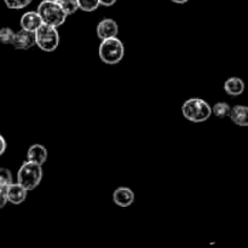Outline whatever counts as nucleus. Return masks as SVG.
I'll use <instances>...</instances> for the list:
<instances>
[{"instance_id": "obj_4", "label": "nucleus", "mask_w": 248, "mask_h": 248, "mask_svg": "<svg viewBox=\"0 0 248 248\" xmlns=\"http://www.w3.org/2000/svg\"><path fill=\"white\" fill-rule=\"evenodd\" d=\"M38 12L40 14L44 23L53 27H60L67 19L68 15L58 1H43L39 4Z\"/></svg>"}, {"instance_id": "obj_23", "label": "nucleus", "mask_w": 248, "mask_h": 248, "mask_svg": "<svg viewBox=\"0 0 248 248\" xmlns=\"http://www.w3.org/2000/svg\"><path fill=\"white\" fill-rule=\"evenodd\" d=\"M173 2H176V4H186V2H188L189 0H172Z\"/></svg>"}, {"instance_id": "obj_12", "label": "nucleus", "mask_w": 248, "mask_h": 248, "mask_svg": "<svg viewBox=\"0 0 248 248\" xmlns=\"http://www.w3.org/2000/svg\"><path fill=\"white\" fill-rule=\"evenodd\" d=\"M224 91L227 92L229 96L236 97L241 96L245 91V81L241 78L232 77L225 81L224 84Z\"/></svg>"}, {"instance_id": "obj_14", "label": "nucleus", "mask_w": 248, "mask_h": 248, "mask_svg": "<svg viewBox=\"0 0 248 248\" xmlns=\"http://www.w3.org/2000/svg\"><path fill=\"white\" fill-rule=\"evenodd\" d=\"M212 110H213V115H216L217 118L224 119V118H228V116H230V113H232V107H230L228 103H225V102H218V103H216L215 106H213Z\"/></svg>"}, {"instance_id": "obj_17", "label": "nucleus", "mask_w": 248, "mask_h": 248, "mask_svg": "<svg viewBox=\"0 0 248 248\" xmlns=\"http://www.w3.org/2000/svg\"><path fill=\"white\" fill-rule=\"evenodd\" d=\"M101 5V0H79L80 10L85 12H92Z\"/></svg>"}, {"instance_id": "obj_7", "label": "nucleus", "mask_w": 248, "mask_h": 248, "mask_svg": "<svg viewBox=\"0 0 248 248\" xmlns=\"http://www.w3.org/2000/svg\"><path fill=\"white\" fill-rule=\"evenodd\" d=\"M19 24L23 29L29 31H34L35 33L39 28L44 24L43 18H41L40 14L36 11H28L26 14L22 15L21 21H19Z\"/></svg>"}, {"instance_id": "obj_5", "label": "nucleus", "mask_w": 248, "mask_h": 248, "mask_svg": "<svg viewBox=\"0 0 248 248\" xmlns=\"http://www.w3.org/2000/svg\"><path fill=\"white\" fill-rule=\"evenodd\" d=\"M36 46L45 52H52L60 45V34H58L57 27L50 26L44 23L38 31H35Z\"/></svg>"}, {"instance_id": "obj_13", "label": "nucleus", "mask_w": 248, "mask_h": 248, "mask_svg": "<svg viewBox=\"0 0 248 248\" xmlns=\"http://www.w3.org/2000/svg\"><path fill=\"white\" fill-rule=\"evenodd\" d=\"M230 119L232 123L241 127L248 126V107L247 106H235L232 108Z\"/></svg>"}, {"instance_id": "obj_16", "label": "nucleus", "mask_w": 248, "mask_h": 248, "mask_svg": "<svg viewBox=\"0 0 248 248\" xmlns=\"http://www.w3.org/2000/svg\"><path fill=\"white\" fill-rule=\"evenodd\" d=\"M58 2L62 5V7L64 9V11L67 12L68 16L75 14V12L78 11V9H80L79 0H60Z\"/></svg>"}, {"instance_id": "obj_21", "label": "nucleus", "mask_w": 248, "mask_h": 248, "mask_svg": "<svg viewBox=\"0 0 248 248\" xmlns=\"http://www.w3.org/2000/svg\"><path fill=\"white\" fill-rule=\"evenodd\" d=\"M0 144H1V148H0V155H2L6 150V140L2 136H0Z\"/></svg>"}, {"instance_id": "obj_20", "label": "nucleus", "mask_w": 248, "mask_h": 248, "mask_svg": "<svg viewBox=\"0 0 248 248\" xmlns=\"http://www.w3.org/2000/svg\"><path fill=\"white\" fill-rule=\"evenodd\" d=\"M7 189H9V186H0V207H4L6 202H9Z\"/></svg>"}, {"instance_id": "obj_19", "label": "nucleus", "mask_w": 248, "mask_h": 248, "mask_svg": "<svg viewBox=\"0 0 248 248\" xmlns=\"http://www.w3.org/2000/svg\"><path fill=\"white\" fill-rule=\"evenodd\" d=\"M12 184V174L10 170L2 167L0 170V186H9Z\"/></svg>"}, {"instance_id": "obj_2", "label": "nucleus", "mask_w": 248, "mask_h": 248, "mask_svg": "<svg viewBox=\"0 0 248 248\" xmlns=\"http://www.w3.org/2000/svg\"><path fill=\"white\" fill-rule=\"evenodd\" d=\"M43 179V167L33 161H24L17 172V182L28 191L34 190Z\"/></svg>"}, {"instance_id": "obj_18", "label": "nucleus", "mask_w": 248, "mask_h": 248, "mask_svg": "<svg viewBox=\"0 0 248 248\" xmlns=\"http://www.w3.org/2000/svg\"><path fill=\"white\" fill-rule=\"evenodd\" d=\"M33 0H4L6 7L11 10H21L28 6Z\"/></svg>"}, {"instance_id": "obj_15", "label": "nucleus", "mask_w": 248, "mask_h": 248, "mask_svg": "<svg viewBox=\"0 0 248 248\" xmlns=\"http://www.w3.org/2000/svg\"><path fill=\"white\" fill-rule=\"evenodd\" d=\"M16 33L9 27H4L0 29V41L5 45H12Z\"/></svg>"}, {"instance_id": "obj_11", "label": "nucleus", "mask_w": 248, "mask_h": 248, "mask_svg": "<svg viewBox=\"0 0 248 248\" xmlns=\"http://www.w3.org/2000/svg\"><path fill=\"white\" fill-rule=\"evenodd\" d=\"M27 160L43 166L47 160V149L41 144H33L27 152Z\"/></svg>"}, {"instance_id": "obj_10", "label": "nucleus", "mask_w": 248, "mask_h": 248, "mask_svg": "<svg viewBox=\"0 0 248 248\" xmlns=\"http://www.w3.org/2000/svg\"><path fill=\"white\" fill-rule=\"evenodd\" d=\"M7 194H9V202L14 203V205H19V203L26 201L28 190L17 182V183L10 184Z\"/></svg>"}, {"instance_id": "obj_22", "label": "nucleus", "mask_w": 248, "mask_h": 248, "mask_svg": "<svg viewBox=\"0 0 248 248\" xmlns=\"http://www.w3.org/2000/svg\"><path fill=\"white\" fill-rule=\"evenodd\" d=\"M116 1H118V0H101V5L109 7V6H113Z\"/></svg>"}, {"instance_id": "obj_1", "label": "nucleus", "mask_w": 248, "mask_h": 248, "mask_svg": "<svg viewBox=\"0 0 248 248\" xmlns=\"http://www.w3.org/2000/svg\"><path fill=\"white\" fill-rule=\"evenodd\" d=\"M182 114L190 123H203L208 120L213 114L212 107L201 98L186 99L182 106Z\"/></svg>"}, {"instance_id": "obj_6", "label": "nucleus", "mask_w": 248, "mask_h": 248, "mask_svg": "<svg viewBox=\"0 0 248 248\" xmlns=\"http://www.w3.org/2000/svg\"><path fill=\"white\" fill-rule=\"evenodd\" d=\"M34 45H36L35 33L34 31H26L23 28L21 31H16L14 43H12V46L15 48H17V50H29Z\"/></svg>"}, {"instance_id": "obj_3", "label": "nucleus", "mask_w": 248, "mask_h": 248, "mask_svg": "<svg viewBox=\"0 0 248 248\" xmlns=\"http://www.w3.org/2000/svg\"><path fill=\"white\" fill-rule=\"evenodd\" d=\"M98 53L102 62L109 65H114L118 64L124 58L125 47H124L123 41L118 39V36H114V38L102 40Z\"/></svg>"}, {"instance_id": "obj_24", "label": "nucleus", "mask_w": 248, "mask_h": 248, "mask_svg": "<svg viewBox=\"0 0 248 248\" xmlns=\"http://www.w3.org/2000/svg\"><path fill=\"white\" fill-rule=\"evenodd\" d=\"M46 1H60V0H46Z\"/></svg>"}, {"instance_id": "obj_8", "label": "nucleus", "mask_w": 248, "mask_h": 248, "mask_svg": "<svg viewBox=\"0 0 248 248\" xmlns=\"http://www.w3.org/2000/svg\"><path fill=\"white\" fill-rule=\"evenodd\" d=\"M96 31H97V35H98V38L101 39V40L114 38V36L118 35L119 26L114 19L104 18L98 23Z\"/></svg>"}, {"instance_id": "obj_9", "label": "nucleus", "mask_w": 248, "mask_h": 248, "mask_svg": "<svg viewBox=\"0 0 248 248\" xmlns=\"http://www.w3.org/2000/svg\"><path fill=\"white\" fill-rule=\"evenodd\" d=\"M135 201V193L127 186H119L113 193V202L120 207H128Z\"/></svg>"}]
</instances>
